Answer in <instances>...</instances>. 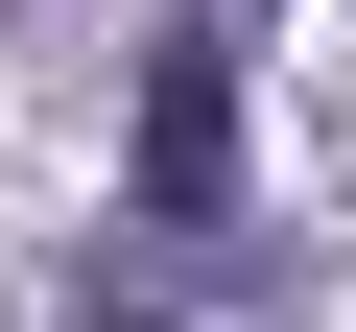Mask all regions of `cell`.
<instances>
[{"mask_svg":"<svg viewBox=\"0 0 356 332\" xmlns=\"http://www.w3.org/2000/svg\"><path fill=\"white\" fill-rule=\"evenodd\" d=\"M166 24H214V48H238V24H261V0H166Z\"/></svg>","mask_w":356,"mask_h":332,"instance_id":"cell-1","label":"cell"}]
</instances>
